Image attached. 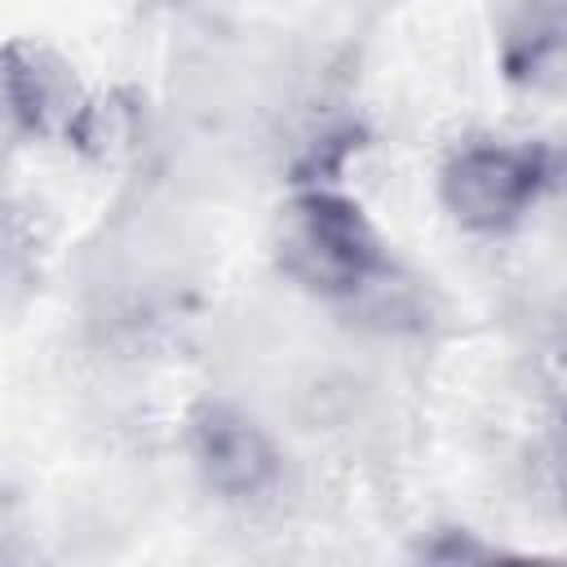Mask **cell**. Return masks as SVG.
Here are the masks:
<instances>
[{
  "label": "cell",
  "mask_w": 567,
  "mask_h": 567,
  "mask_svg": "<svg viewBox=\"0 0 567 567\" xmlns=\"http://www.w3.org/2000/svg\"><path fill=\"white\" fill-rule=\"evenodd\" d=\"M275 257L288 279L319 297H350L385 266L372 221L337 190H301L279 208Z\"/></svg>",
  "instance_id": "6da1fadb"
},
{
  "label": "cell",
  "mask_w": 567,
  "mask_h": 567,
  "mask_svg": "<svg viewBox=\"0 0 567 567\" xmlns=\"http://www.w3.org/2000/svg\"><path fill=\"white\" fill-rule=\"evenodd\" d=\"M549 159L536 146H465L447 159L439 190L447 213L470 230H505L514 226L545 190Z\"/></svg>",
  "instance_id": "7a4b0ae2"
},
{
  "label": "cell",
  "mask_w": 567,
  "mask_h": 567,
  "mask_svg": "<svg viewBox=\"0 0 567 567\" xmlns=\"http://www.w3.org/2000/svg\"><path fill=\"white\" fill-rule=\"evenodd\" d=\"M190 456L213 492L226 501H248L266 492L279 474V452L266 430L230 403H199L190 416Z\"/></svg>",
  "instance_id": "3957f363"
},
{
  "label": "cell",
  "mask_w": 567,
  "mask_h": 567,
  "mask_svg": "<svg viewBox=\"0 0 567 567\" xmlns=\"http://www.w3.org/2000/svg\"><path fill=\"white\" fill-rule=\"evenodd\" d=\"M0 80H4V97L13 115L31 133H71L84 97H80L71 66L53 49L35 40H13L0 53Z\"/></svg>",
  "instance_id": "277c9868"
}]
</instances>
